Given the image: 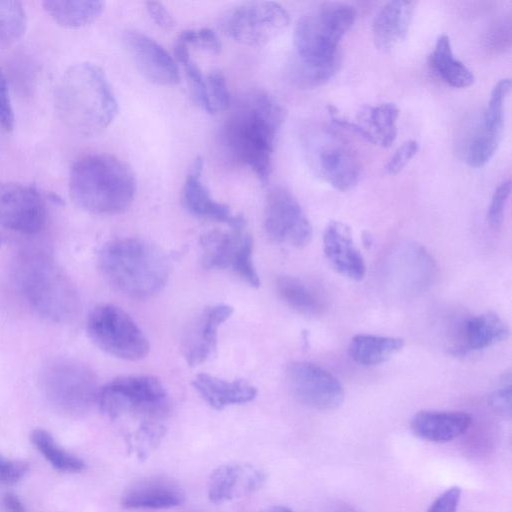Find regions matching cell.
I'll return each instance as SVG.
<instances>
[{"label":"cell","instance_id":"1","mask_svg":"<svg viewBox=\"0 0 512 512\" xmlns=\"http://www.w3.org/2000/svg\"><path fill=\"white\" fill-rule=\"evenodd\" d=\"M228 110L221 127V142L234 161L248 167L265 185L285 110L271 94L259 89L231 100Z\"/></svg>","mask_w":512,"mask_h":512},{"label":"cell","instance_id":"2","mask_svg":"<svg viewBox=\"0 0 512 512\" xmlns=\"http://www.w3.org/2000/svg\"><path fill=\"white\" fill-rule=\"evenodd\" d=\"M355 17V9L340 2L322 3L301 16L294 29L289 70L297 86H319L337 73L341 63L339 44Z\"/></svg>","mask_w":512,"mask_h":512},{"label":"cell","instance_id":"3","mask_svg":"<svg viewBox=\"0 0 512 512\" xmlns=\"http://www.w3.org/2000/svg\"><path fill=\"white\" fill-rule=\"evenodd\" d=\"M55 107L61 120L85 136L101 133L118 113V102L105 72L91 62L70 66L55 89Z\"/></svg>","mask_w":512,"mask_h":512},{"label":"cell","instance_id":"4","mask_svg":"<svg viewBox=\"0 0 512 512\" xmlns=\"http://www.w3.org/2000/svg\"><path fill=\"white\" fill-rule=\"evenodd\" d=\"M98 267L112 288L134 299L159 293L170 270L167 257L158 247L135 237L107 242L99 252Z\"/></svg>","mask_w":512,"mask_h":512},{"label":"cell","instance_id":"5","mask_svg":"<svg viewBox=\"0 0 512 512\" xmlns=\"http://www.w3.org/2000/svg\"><path fill=\"white\" fill-rule=\"evenodd\" d=\"M136 189L130 165L111 154L83 156L71 168L70 196L77 206L93 214L124 212L133 202Z\"/></svg>","mask_w":512,"mask_h":512},{"label":"cell","instance_id":"6","mask_svg":"<svg viewBox=\"0 0 512 512\" xmlns=\"http://www.w3.org/2000/svg\"><path fill=\"white\" fill-rule=\"evenodd\" d=\"M15 279L26 302L41 317L65 323L77 315V291L49 256L39 253L23 256L16 264Z\"/></svg>","mask_w":512,"mask_h":512},{"label":"cell","instance_id":"7","mask_svg":"<svg viewBox=\"0 0 512 512\" xmlns=\"http://www.w3.org/2000/svg\"><path fill=\"white\" fill-rule=\"evenodd\" d=\"M304 159L312 173L334 189H352L361 176V163L351 146L335 131L309 128L301 135Z\"/></svg>","mask_w":512,"mask_h":512},{"label":"cell","instance_id":"8","mask_svg":"<svg viewBox=\"0 0 512 512\" xmlns=\"http://www.w3.org/2000/svg\"><path fill=\"white\" fill-rule=\"evenodd\" d=\"M96 403L110 419L130 414L154 421L169 410V398L162 383L149 375L117 377L99 389Z\"/></svg>","mask_w":512,"mask_h":512},{"label":"cell","instance_id":"9","mask_svg":"<svg viewBox=\"0 0 512 512\" xmlns=\"http://www.w3.org/2000/svg\"><path fill=\"white\" fill-rule=\"evenodd\" d=\"M87 333L99 349L119 359L137 361L149 352L142 330L126 311L113 304H100L90 311Z\"/></svg>","mask_w":512,"mask_h":512},{"label":"cell","instance_id":"10","mask_svg":"<svg viewBox=\"0 0 512 512\" xmlns=\"http://www.w3.org/2000/svg\"><path fill=\"white\" fill-rule=\"evenodd\" d=\"M290 17L276 2L241 3L222 17V28L234 41L249 47H262L278 37L289 25Z\"/></svg>","mask_w":512,"mask_h":512},{"label":"cell","instance_id":"11","mask_svg":"<svg viewBox=\"0 0 512 512\" xmlns=\"http://www.w3.org/2000/svg\"><path fill=\"white\" fill-rule=\"evenodd\" d=\"M41 384L48 399L59 409L74 414L96 402L99 387L96 375L75 360H57L43 371Z\"/></svg>","mask_w":512,"mask_h":512},{"label":"cell","instance_id":"12","mask_svg":"<svg viewBox=\"0 0 512 512\" xmlns=\"http://www.w3.org/2000/svg\"><path fill=\"white\" fill-rule=\"evenodd\" d=\"M205 269H230L251 287L260 280L252 260L253 239L244 229H214L200 238Z\"/></svg>","mask_w":512,"mask_h":512},{"label":"cell","instance_id":"13","mask_svg":"<svg viewBox=\"0 0 512 512\" xmlns=\"http://www.w3.org/2000/svg\"><path fill=\"white\" fill-rule=\"evenodd\" d=\"M264 228L276 243L303 247L310 242L312 227L300 203L283 187H274L266 195Z\"/></svg>","mask_w":512,"mask_h":512},{"label":"cell","instance_id":"14","mask_svg":"<svg viewBox=\"0 0 512 512\" xmlns=\"http://www.w3.org/2000/svg\"><path fill=\"white\" fill-rule=\"evenodd\" d=\"M286 380L292 394L311 408L333 410L344 400L341 383L317 364L307 361L291 363L286 369Z\"/></svg>","mask_w":512,"mask_h":512},{"label":"cell","instance_id":"15","mask_svg":"<svg viewBox=\"0 0 512 512\" xmlns=\"http://www.w3.org/2000/svg\"><path fill=\"white\" fill-rule=\"evenodd\" d=\"M45 208L35 187L0 181V224L23 234H36L45 224Z\"/></svg>","mask_w":512,"mask_h":512},{"label":"cell","instance_id":"16","mask_svg":"<svg viewBox=\"0 0 512 512\" xmlns=\"http://www.w3.org/2000/svg\"><path fill=\"white\" fill-rule=\"evenodd\" d=\"M232 313L231 306L217 304L204 308L189 323L180 342L181 353L189 366L200 365L213 354L218 328Z\"/></svg>","mask_w":512,"mask_h":512},{"label":"cell","instance_id":"17","mask_svg":"<svg viewBox=\"0 0 512 512\" xmlns=\"http://www.w3.org/2000/svg\"><path fill=\"white\" fill-rule=\"evenodd\" d=\"M123 41L137 69L147 80L158 85L179 82L177 62L156 40L130 30L124 33Z\"/></svg>","mask_w":512,"mask_h":512},{"label":"cell","instance_id":"18","mask_svg":"<svg viewBox=\"0 0 512 512\" xmlns=\"http://www.w3.org/2000/svg\"><path fill=\"white\" fill-rule=\"evenodd\" d=\"M203 160L198 157L190 166L183 189L182 201L186 210L202 219L225 223L231 229H245L241 214H234L230 207L216 201L202 182Z\"/></svg>","mask_w":512,"mask_h":512},{"label":"cell","instance_id":"19","mask_svg":"<svg viewBox=\"0 0 512 512\" xmlns=\"http://www.w3.org/2000/svg\"><path fill=\"white\" fill-rule=\"evenodd\" d=\"M330 113L338 126L353 130L374 145L390 147L397 137V119L400 111L392 102L363 107L355 121L343 118L333 107Z\"/></svg>","mask_w":512,"mask_h":512},{"label":"cell","instance_id":"20","mask_svg":"<svg viewBox=\"0 0 512 512\" xmlns=\"http://www.w3.org/2000/svg\"><path fill=\"white\" fill-rule=\"evenodd\" d=\"M264 472L250 464H224L211 474L208 483V498L215 504L251 494L265 482Z\"/></svg>","mask_w":512,"mask_h":512},{"label":"cell","instance_id":"21","mask_svg":"<svg viewBox=\"0 0 512 512\" xmlns=\"http://www.w3.org/2000/svg\"><path fill=\"white\" fill-rule=\"evenodd\" d=\"M323 251L332 268L342 276L355 281L364 278L365 262L346 224L339 221L327 224L323 233Z\"/></svg>","mask_w":512,"mask_h":512},{"label":"cell","instance_id":"22","mask_svg":"<svg viewBox=\"0 0 512 512\" xmlns=\"http://www.w3.org/2000/svg\"><path fill=\"white\" fill-rule=\"evenodd\" d=\"M435 270L430 254L416 243L400 247L391 259L392 279L408 292L427 288L433 281Z\"/></svg>","mask_w":512,"mask_h":512},{"label":"cell","instance_id":"23","mask_svg":"<svg viewBox=\"0 0 512 512\" xmlns=\"http://www.w3.org/2000/svg\"><path fill=\"white\" fill-rule=\"evenodd\" d=\"M185 500L182 488L165 477H149L131 485L121 498L125 509H168Z\"/></svg>","mask_w":512,"mask_h":512},{"label":"cell","instance_id":"24","mask_svg":"<svg viewBox=\"0 0 512 512\" xmlns=\"http://www.w3.org/2000/svg\"><path fill=\"white\" fill-rule=\"evenodd\" d=\"M414 2L394 0L385 3L376 13L372 23L373 41L376 48L389 52L407 36Z\"/></svg>","mask_w":512,"mask_h":512},{"label":"cell","instance_id":"25","mask_svg":"<svg viewBox=\"0 0 512 512\" xmlns=\"http://www.w3.org/2000/svg\"><path fill=\"white\" fill-rule=\"evenodd\" d=\"M472 418L460 411H421L411 421L415 436L433 443H446L462 436Z\"/></svg>","mask_w":512,"mask_h":512},{"label":"cell","instance_id":"26","mask_svg":"<svg viewBox=\"0 0 512 512\" xmlns=\"http://www.w3.org/2000/svg\"><path fill=\"white\" fill-rule=\"evenodd\" d=\"M192 385L205 402L216 410L251 402L257 396L256 387L244 380L228 381L205 373L196 375Z\"/></svg>","mask_w":512,"mask_h":512},{"label":"cell","instance_id":"27","mask_svg":"<svg viewBox=\"0 0 512 512\" xmlns=\"http://www.w3.org/2000/svg\"><path fill=\"white\" fill-rule=\"evenodd\" d=\"M433 71L446 84L454 88H467L475 81L473 72L455 58L449 36L440 35L429 58Z\"/></svg>","mask_w":512,"mask_h":512},{"label":"cell","instance_id":"28","mask_svg":"<svg viewBox=\"0 0 512 512\" xmlns=\"http://www.w3.org/2000/svg\"><path fill=\"white\" fill-rule=\"evenodd\" d=\"M403 347L402 338L358 334L351 339L348 350L357 364L374 366L387 361Z\"/></svg>","mask_w":512,"mask_h":512},{"label":"cell","instance_id":"29","mask_svg":"<svg viewBox=\"0 0 512 512\" xmlns=\"http://www.w3.org/2000/svg\"><path fill=\"white\" fill-rule=\"evenodd\" d=\"M463 333L469 349L481 350L505 340L509 328L500 316L487 312L467 319Z\"/></svg>","mask_w":512,"mask_h":512},{"label":"cell","instance_id":"30","mask_svg":"<svg viewBox=\"0 0 512 512\" xmlns=\"http://www.w3.org/2000/svg\"><path fill=\"white\" fill-rule=\"evenodd\" d=\"M50 17L65 28H81L93 23L103 12L102 1H44Z\"/></svg>","mask_w":512,"mask_h":512},{"label":"cell","instance_id":"31","mask_svg":"<svg viewBox=\"0 0 512 512\" xmlns=\"http://www.w3.org/2000/svg\"><path fill=\"white\" fill-rule=\"evenodd\" d=\"M279 297L293 310L306 316L322 313L324 302L315 289L293 276H280L276 281Z\"/></svg>","mask_w":512,"mask_h":512},{"label":"cell","instance_id":"32","mask_svg":"<svg viewBox=\"0 0 512 512\" xmlns=\"http://www.w3.org/2000/svg\"><path fill=\"white\" fill-rule=\"evenodd\" d=\"M510 89L509 78L501 79L495 84L484 112L482 125L476 132L477 136L500 144L504 126V104Z\"/></svg>","mask_w":512,"mask_h":512},{"label":"cell","instance_id":"33","mask_svg":"<svg viewBox=\"0 0 512 512\" xmlns=\"http://www.w3.org/2000/svg\"><path fill=\"white\" fill-rule=\"evenodd\" d=\"M30 439L32 444L56 470L69 473L85 470V462L59 447L51 433L47 430L42 428L34 429L31 432Z\"/></svg>","mask_w":512,"mask_h":512},{"label":"cell","instance_id":"34","mask_svg":"<svg viewBox=\"0 0 512 512\" xmlns=\"http://www.w3.org/2000/svg\"><path fill=\"white\" fill-rule=\"evenodd\" d=\"M26 29V13L21 2L0 1V48L18 41Z\"/></svg>","mask_w":512,"mask_h":512},{"label":"cell","instance_id":"35","mask_svg":"<svg viewBox=\"0 0 512 512\" xmlns=\"http://www.w3.org/2000/svg\"><path fill=\"white\" fill-rule=\"evenodd\" d=\"M231 96L225 76L220 70H212L205 75V96L202 109L209 114L228 110Z\"/></svg>","mask_w":512,"mask_h":512},{"label":"cell","instance_id":"36","mask_svg":"<svg viewBox=\"0 0 512 512\" xmlns=\"http://www.w3.org/2000/svg\"><path fill=\"white\" fill-rule=\"evenodd\" d=\"M178 39L189 48L196 47L210 54H218L221 50L218 36L209 28L185 30L179 34Z\"/></svg>","mask_w":512,"mask_h":512},{"label":"cell","instance_id":"37","mask_svg":"<svg viewBox=\"0 0 512 512\" xmlns=\"http://www.w3.org/2000/svg\"><path fill=\"white\" fill-rule=\"evenodd\" d=\"M511 194L510 180L501 183L494 191L489 205L487 220L489 225L497 229L502 225L504 211Z\"/></svg>","mask_w":512,"mask_h":512},{"label":"cell","instance_id":"38","mask_svg":"<svg viewBox=\"0 0 512 512\" xmlns=\"http://www.w3.org/2000/svg\"><path fill=\"white\" fill-rule=\"evenodd\" d=\"M418 151L419 143L416 140H408L401 144L386 163V173L391 176L397 175L404 169Z\"/></svg>","mask_w":512,"mask_h":512},{"label":"cell","instance_id":"39","mask_svg":"<svg viewBox=\"0 0 512 512\" xmlns=\"http://www.w3.org/2000/svg\"><path fill=\"white\" fill-rule=\"evenodd\" d=\"M511 376L510 373L504 377L501 385L492 393L489 398L490 406L503 416H510L511 413Z\"/></svg>","mask_w":512,"mask_h":512},{"label":"cell","instance_id":"40","mask_svg":"<svg viewBox=\"0 0 512 512\" xmlns=\"http://www.w3.org/2000/svg\"><path fill=\"white\" fill-rule=\"evenodd\" d=\"M0 125L6 131L14 127V113L9 96L8 82L0 66Z\"/></svg>","mask_w":512,"mask_h":512},{"label":"cell","instance_id":"41","mask_svg":"<svg viewBox=\"0 0 512 512\" xmlns=\"http://www.w3.org/2000/svg\"><path fill=\"white\" fill-rule=\"evenodd\" d=\"M29 464L21 460H9L0 454V481L14 484L28 472Z\"/></svg>","mask_w":512,"mask_h":512},{"label":"cell","instance_id":"42","mask_svg":"<svg viewBox=\"0 0 512 512\" xmlns=\"http://www.w3.org/2000/svg\"><path fill=\"white\" fill-rule=\"evenodd\" d=\"M461 494L458 486L448 488L431 503L427 512H457Z\"/></svg>","mask_w":512,"mask_h":512},{"label":"cell","instance_id":"43","mask_svg":"<svg viewBox=\"0 0 512 512\" xmlns=\"http://www.w3.org/2000/svg\"><path fill=\"white\" fill-rule=\"evenodd\" d=\"M145 7L150 18L158 27L166 31L175 27L174 17L161 2L147 1Z\"/></svg>","mask_w":512,"mask_h":512},{"label":"cell","instance_id":"44","mask_svg":"<svg viewBox=\"0 0 512 512\" xmlns=\"http://www.w3.org/2000/svg\"><path fill=\"white\" fill-rule=\"evenodd\" d=\"M1 502L7 512H27L24 504L12 492L4 493Z\"/></svg>","mask_w":512,"mask_h":512},{"label":"cell","instance_id":"45","mask_svg":"<svg viewBox=\"0 0 512 512\" xmlns=\"http://www.w3.org/2000/svg\"><path fill=\"white\" fill-rule=\"evenodd\" d=\"M264 512H294V511L286 506L277 505V506L269 507Z\"/></svg>","mask_w":512,"mask_h":512},{"label":"cell","instance_id":"46","mask_svg":"<svg viewBox=\"0 0 512 512\" xmlns=\"http://www.w3.org/2000/svg\"><path fill=\"white\" fill-rule=\"evenodd\" d=\"M337 512H355V511L351 508L344 507V508L339 509Z\"/></svg>","mask_w":512,"mask_h":512}]
</instances>
